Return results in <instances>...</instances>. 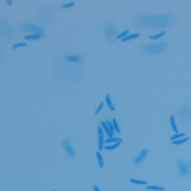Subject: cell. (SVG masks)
<instances>
[{
    "instance_id": "obj_18",
    "label": "cell",
    "mask_w": 191,
    "mask_h": 191,
    "mask_svg": "<svg viewBox=\"0 0 191 191\" xmlns=\"http://www.w3.org/2000/svg\"><path fill=\"white\" fill-rule=\"evenodd\" d=\"M185 136H186V134H184V133H181V134H176L175 136H173V137H171V138H170V140H171V141H174V140H177V139H179V138H185Z\"/></svg>"
},
{
    "instance_id": "obj_12",
    "label": "cell",
    "mask_w": 191,
    "mask_h": 191,
    "mask_svg": "<svg viewBox=\"0 0 191 191\" xmlns=\"http://www.w3.org/2000/svg\"><path fill=\"white\" fill-rule=\"evenodd\" d=\"M170 124H171V127H172V128H173V130L178 134V127H177V125H176V123H175V117H174L173 115L170 116Z\"/></svg>"
},
{
    "instance_id": "obj_27",
    "label": "cell",
    "mask_w": 191,
    "mask_h": 191,
    "mask_svg": "<svg viewBox=\"0 0 191 191\" xmlns=\"http://www.w3.org/2000/svg\"><path fill=\"white\" fill-rule=\"evenodd\" d=\"M11 3H12V1H7V4H8V5H10Z\"/></svg>"
},
{
    "instance_id": "obj_1",
    "label": "cell",
    "mask_w": 191,
    "mask_h": 191,
    "mask_svg": "<svg viewBox=\"0 0 191 191\" xmlns=\"http://www.w3.org/2000/svg\"><path fill=\"white\" fill-rule=\"evenodd\" d=\"M98 151H102L104 148V131H103L102 127L98 126Z\"/></svg>"
},
{
    "instance_id": "obj_17",
    "label": "cell",
    "mask_w": 191,
    "mask_h": 191,
    "mask_svg": "<svg viewBox=\"0 0 191 191\" xmlns=\"http://www.w3.org/2000/svg\"><path fill=\"white\" fill-rule=\"evenodd\" d=\"M119 145H120V143H115V144L110 145V146H105L104 148L106 149V150H113V149L117 148Z\"/></svg>"
},
{
    "instance_id": "obj_24",
    "label": "cell",
    "mask_w": 191,
    "mask_h": 191,
    "mask_svg": "<svg viewBox=\"0 0 191 191\" xmlns=\"http://www.w3.org/2000/svg\"><path fill=\"white\" fill-rule=\"evenodd\" d=\"M103 106H104V101H102V102L100 103V105L98 106V107L97 108V110L95 111V114H98V113H99V112L101 111V109H102Z\"/></svg>"
},
{
    "instance_id": "obj_6",
    "label": "cell",
    "mask_w": 191,
    "mask_h": 191,
    "mask_svg": "<svg viewBox=\"0 0 191 191\" xmlns=\"http://www.w3.org/2000/svg\"><path fill=\"white\" fill-rule=\"evenodd\" d=\"M65 59L69 61V62H79L82 60V58L80 56H67Z\"/></svg>"
},
{
    "instance_id": "obj_15",
    "label": "cell",
    "mask_w": 191,
    "mask_h": 191,
    "mask_svg": "<svg viewBox=\"0 0 191 191\" xmlns=\"http://www.w3.org/2000/svg\"><path fill=\"white\" fill-rule=\"evenodd\" d=\"M130 182L134 183V184H137V185H147V181H145V180H138V179H135V178H130Z\"/></svg>"
},
{
    "instance_id": "obj_9",
    "label": "cell",
    "mask_w": 191,
    "mask_h": 191,
    "mask_svg": "<svg viewBox=\"0 0 191 191\" xmlns=\"http://www.w3.org/2000/svg\"><path fill=\"white\" fill-rule=\"evenodd\" d=\"M106 103H107V107L111 109L112 111H114V110L116 109L115 107H114V105H113V102L111 101V98H110V95H109L108 94L106 95Z\"/></svg>"
},
{
    "instance_id": "obj_16",
    "label": "cell",
    "mask_w": 191,
    "mask_h": 191,
    "mask_svg": "<svg viewBox=\"0 0 191 191\" xmlns=\"http://www.w3.org/2000/svg\"><path fill=\"white\" fill-rule=\"evenodd\" d=\"M27 44L26 42H19V43H16V44H14L11 48L16 49V48H19V47H27Z\"/></svg>"
},
{
    "instance_id": "obj_14",
    "label": "cell",
    "mask_w": 191,
    "mask_h": 191,
    "mask_svg": "<svg viewBox=\"0 0 191 191\" xmlns=\"http://www.w3.org/2000/svg\"><path fill=\"white\" fill-rule=\"evenodd\" d=\"M146 188L148 190H158V191H163L165 190V187H157V186H147Z\"/></svg>"
},
{
    "instance_id": "obj_11",
    "label": "cell",
    "mask_w": 191,
    "mask_h": 191,
    "mask_svg": "<svg viewBox=\"0 0 191 191\" xmlns=\"http://www.w3.org/2000/svg\"><path fill=\"white\" fill-rule=\"evenodd\" d=\"M106 123H107V125L108 126V128H109V138H113V135H114V132H115V128H114V126H113V123H111L110 121H106Z\"/></svg>"
},
{
    "instance_id": "obj_20",
    "label": "cell",
    "mask_w": 191,
    "mask_h": 191,
    "mask_svg": "<svg viewBox=\"0 0 191 191\" xmlns=\"http://www.w3.org/2000/svg\"><path fill=\"white\" fill-rule=\"evenodd\" d=\"M112 123H113V126H114V128H115V131L118 132V133H120V129H119V127H118V122H117V119H116V118H114L113 121H112Z\"/></svg>"
},
{
    "instance_id": "obj_5",
    "label": "cell",
    "mask_w": 191,
    "mask_h": 191,
    "mask_svg": "<svg viewBox=\"0 0 191 191\" xmlns=\"http://www.w3.org/2000/svg\"><path fill=\"white\" fill-rule=\"evenodd\" d=\"M41 37H43L42 35H40V34H31V35H27V36H26L24 37V39L26 40H37V39H40Z\"/></svg>"
},
{
    "instance_id": "obj_8",
    "label": "cell",
    "mask_w": 191,
    "mask_h": 191,
    "mask_svg": "<svg viewBox=\"0 0 191 191\" xmlns=\"http://www.w3.org/2000/svg\"><path fill=\"white\" fill-rule=\"evenodd\" d=\"M95 155H97V158H98V166H99L100 168H102L104 167V159H103V157L101 155L99 151L95 152Z\"/></svg>"
},
{
    "instance_id": "obj_21",
    "label": "cell",
    "mask_w": 191,
    "mask_h": 191,
    "mask_svg": "<svg viewBox=\"0 0 191 191\" xmlns=\"http://www.w3.org/2000/svg\"><path fill=\"white\" fill-rule=\"evenodd\" d=\"M166 34V32H161V33H159V34H157V35H154V36H150V39H152V40H154V39H158V38H159V37H161V36H163Z\"/></svg>"
},
{
    "instance_id": "obj_10",
    "label": "cell",
    "mask_w": 191,
    "mask_h": 191,
    "mask_svg": "<svg viewBox=\"0 0 191 191\" xmlns=\"http://www.w3.org/2000/svg\"><path fill=\"white\" fill-rule=\"evenodd\" d=\"M123 140L120 138H109L104 141V143H121Z\"/></svg>"
},
{
    "instance_id": "obj_28",
    "label": "cell",
    "mask_w": 191,
    "mask_h": 191,
    "mask_svg": "<svg viewBox=\"0 0 191 191\" xmlns=\"http://www.w3.org/2000/svg\"><path fill=\"white\" fill-rule=\"evenodd\" d=\"M53 191H55V190H53Z\"/></svg>"
},
{
    "instance_id": "obj_7",
    "label": "cell",
    "mask_w": 191,
    "mask_h": 191,
    "mask_svg": "<svg viewBox=\"0 0 191 191\" xmlns=\"http://www.w3.org/2000/svg\"><path fill=\"white\" fill-rule=\"evenodd\" d=\"M140 35L138 33H134V34H130V35H127V36H125L124 38L121 39V42H126V41H128V40L134 39V38H138L139 37Z\"/></svg>"
},
{
    "instance_id": "obj_13",
    "label": "cell",
    "mask_w": 191,
    "mask_h": 191,
    "mask_svg": "<svg viewBox=\"0 0 191 191\" xmlns=\"http://www.w3.org/2000/svg\"><path fill=\"white\" fill-rule=\"evenodd\" d=\"M187 140H188V138H179V139H177V140H174V141H172V144L174 145H180V144H183V143L187 142Z\"/></svg>"
},
{
    "instance_id": "obj_26",
    "label": "cell",
    "mask_w": 191,
    "mask_h": 191,
    "mask_svg": "<svg viewBox=\"0 0 191 191\" xmlns=\"http://www.w3.org/2000/svg\"><path fill=\"white\" fill-rule=\"evenodd\" d=\"M93 189H94V191H101L99 189V187H98V186H94L93 187Z\"/></svg>"
},
{
    "instance_id": "obj_22",
    "label": "cell",
    "mask_w": 191,
    "mask_h": 191,
    "mask_svg": "<svg viewBox=\"0 0 191 191\" xmlns=\"http://www.w3.org/2000/svg\"><path fill=\"white\" fill-rule=\"evenodd\" d=\"M74 5H75V1H71V2H69V3H67V4L62 5V6H61V7H62V8H68V7H73Z\"/></svg>"
},
{
    "instance_id": "obj_23",
    "label": "cell",
    "mask_w": 191,
    "mask_h": 191,
    "mask_svg": "<svg viewBox=\"0 0 191 191\" xmlns=\"http://www.w3.org/2000/svg\"><path fill=\"white\" fill-rule=\"evenodd\" d=\"M128 33H129V30H126V31L122 32L121 34H119V35L118 36V38H119V39L121 38V39H122V38H124L125 36H127V35H128Z\"/></svg>"
},
{
    "instance_id": "obj_3",
    "label": "cell",
    "mask_w": 191,
    "mask_h": 191,
    "mask_svg": "<svg viewBox=\"0 0 191 191\" xmlns=\"http://www.w3.org/2000/svg\"><path fill=\"white\" fill-rule=\"evenodd\" d=\"M147 153H148V149L147 148H145V149H143L142 151L140 152V154L137 157V158L135 159V161H134V163L133 164L135 165V166H138L139 163H141L144 160V158H146L147 156Z\"/></svg>"
},
{
    "instance_id": "obj_2",
    "label": "cell",
    "mask_w": 191,
    "mask_h": 191,
    "mask_svg": "<svg viewBox=\"0 0 191 191\" xmlns=\"http://www.w3.org/2000/svg\"><path fill=\"white\" fill-rule=\"evenodd\" d=\"M23 28L27 29V30H30V31L36 32V34H40V35H42L43 36H44L45 35L44 31H43L40 27H36V25H24V26H23Z\"/></svg>"
},
{
    "instance_id": "obj_4",
    "label": "cell",
    "mask_w": 191,
    "mask_h": 191,
    "mask_svg": "<svg viewBox=\"0 0 191 191\" xmlns=\"http://www.w3.org/2000/svg\"><path fill=\"white\" fill-rule=\"evenodd\" d=\"M63 146H64L65 150L67 152V154H68V155L70 156L71 158H75V153H74L73 148H72L70 143H69L67 139H65L64 141H63Z\"/></svg>"
},
{
    "instance_id": "obj_19",
    "label": "cell",
    "mask_w": 191,
    "mask_h": 191,
    "mask_svg": "<svg viewBox=\"0 0 191 191\" xmlns=\"http://www.w3.org/2000/svg\"><path fill=\"white\" fill-rule=\"evenodd\" d=\"M100 125H101V127L105 129V131H106V133L107 134V136H109V128H108V126L107 125V123L104 122V121H101V122H100Z\"/></svg>"
},
{
    "instance_id": "obj_25",
    "label": "cell",
    "mask_w": 191,
    "mask_h": 191,
    "mask_svg": "<svg viewBox=\"0 0 191 191\" xmlns=\"http://www.w3.org/2000/svg\"><path fill=\"white\" fill-rule=\"evenodd\" d=\"M179 165L181 166V169H182V174H183V175H185V174H186V171H185V166L183 167V163L182 162H179Z\"/></svg>"
}]
</instances>
